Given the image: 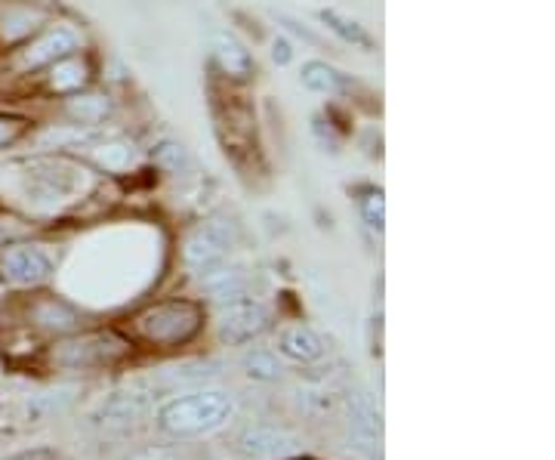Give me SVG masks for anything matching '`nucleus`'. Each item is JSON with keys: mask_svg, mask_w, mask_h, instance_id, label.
Returning a JSON list of instances; mask_svg holds the SVG:
<instances>
[{"mask_svg": "<svg viewBox=\"0 0 555 460\" xmlns=\"http://www.w3.org/2000/svg\"><path fill=\"white\" fill-rule=\"evenodd\" d=\"M235 414V399L222 389H195V393L173 396L158 411L161 433L173 439H198L222 430Z\"/></svg>", "mask_w": 555, "mask_h": 460, "instance_id": "nucleus-1", "label": "nucleus"}, {"mask_svg": "<svg viewBox=\"0 0 555 460\" xmlns=\"http://www.w3.org/2000/svg\"><path fill=\"white\" fill-rule=\"evenodd\" d=\"M201 309L189 300H170L158 303L152 309H145L136 318V331L158 346H179L185 340H192L201 328Z\"/></svg>", "mask_w": 555, "mask_h": 460, "instance_id": "nucleus-2", "label": "nucleus"}, {"mask_svg": "<svg viewBox=\"0 0 555 460\" xmlns=\"http://www.w3.org/2000/svg\"><path fill=\"white\" fill-rule=\"evenodd\" d=\"M266 328H269V309L253 297L229 300L219 312V334L232 343H247L256 334H263Z\"/></svg>", "mask_w": 555, "mask_h": 460, "instance_id": "nucleus-3", "label": "nucleus"}, {"mask_svg": "<svg viewBox=\"0 0 555 460\" xmlns=\"http://www.w3.org/2000/svg\"><path fill=\"white\" fill-rule=\"evenodd\" d=\"M127 352V343L115 334H87L81 340H71L56 352V362L68 368H90L118 362Z\"/></svg>", "mask_w": 555, "mask_h": 460, "instance_id": "nucleus-4", "label": "nucleus"}, {"mask_svg": "<svg viewBox=\"0 0 555 460\" xmlns=\"http://www.w3.org/2000/svg\"><path fill=\"white\" fill-rule=\"evenodd\" d=\"M380 439H383L380 405L374 402V396L361 393L349 402V442L355 451H361L367 457H377Z\"/></svg>", "mask_w": 555, "mask_h": 460, "instance_id": "nucleus-5", "label": "nucleus"}, {"mask_svg": "<svg viewBox=\"0 0 555 460\" xmlns=\"http://www.w3.org/2000/svg\"><path fill=\"white\" fill-rule=\"evenodd\" d=\"M296 448H300L296 436L281 427H272V423H256V427H247L238 436V451L247 460H281L290 457Z\"/></svg>", "mask_w": 555, "mask_h": 460, "instance_id": "nucleus-6", "label": "nucleus"}, {"mask_svg": "<svg viewBox=\"0 0 555 460\" xmlns=\"http://www.w3.org/2000/svg\"><path fill=\"white\" fill-rule=\"evenodd\" d=\"M226 251H229V238L213 223L189 232L185 235V244H182L185 266H192L195 272H207V269L219 266L222 260H226Z\"/></svg>", "mask_w": 555, "mask_h": 460, "instance_id": "nucleus-7", "label": "nucleus"}, {"mask_svg": "<svg viewBox=\"0 0 555 460\" xmlns=\"http://www.w3.org/2000/svg\"><path fill=\"white\" fill-rule=\"evenodd\" d=\"M50 269H53L50 257L41 247H31V244L7 247L4 257H0V272H4V278L16 281V285H37V281H44L50 275Z\"/></svg>", "mask_w": 555, "mask_h": 460, "instance_id": "nucleus-8", "label": "nucleus"}, {"mask_svg": "<svg viewBox=\"0 0 555 460\" xmlns=\"http://www.w3.org/2000/svg\"><path fill=\"white\" fill-rule=\"evenodd\" d=\"M78 50V34L71 28H56L50 34H44L41 41H34L25 53H22V65L25 68H41V65H53L65 56H71Z\"/></svg>", "mask_w": 555, "mask_h": 460, "instance_id": "nucleus-9", "label": "nucleus"}, {"mask_svg": "<svg viewBox=\"0 0 555 460\" xmlns=\"http://www.w3.org/2000/svg\"><path fill=\"white\" fill-rule=\"evenodd\" d=\"M278 349H281V356L290 359V362H300V365H312L324 356V343L321 337L306 328V325H290L281 331L278 337Z\"/></svg>", "mask_w": 555, "mask_h": 460, "instance_id": "nucleus-10", "label": "nucleus"}, {"mask_svg": "<svg viewBox=\"0 0 555 460\" xmlns=\"http://www.w3.org/2000/svg\"><path fill=\"white\" fill-rule=\"evenodd\" d=\"M148 408H152V402H148V396L142 393H121L115 399H108L102 405V423L111 430H127V427H136L139 420H145Z\"/></svg>", "mask_w": 555, "mask_h": 460, "instance_id": "nucleus-11", "label": "nucleus"}, {"mask_svg": "<svg viewBox=\"0 0 555 460\" xmlns=\"http://www.w3.org/2000/svg\"><path fill=\"white\" fill-rule=\"evenodd\" d=\"M213 50H216V59L222 65V72H229L235 78H247L253 72V56L250 50L235 38L229 31H216L213 34Z\"/></svg>", "mask_w": 555, "mask_h": 460, "instance_id": "nucleus-12", "label": "nucleus"}, {"mask_svg": "<svg viewBox=\"0 0 555 460\" xmlns=\"http://www.w3.org/2000/svg\"><path fill=\"white\" fill-rule=\"evenodd\" d=\"M201 285L210 297H216L219 303H229V300H238L244 297L247 291V278L238 272V269H229V266H213L207 272H201Z\"/></svg>", "mask_w": 555, "mask_h": 460, "instance_id": "nucleus-13", "label": "nucleus"}, {"mask_svg": "<svg viewBox=\"0 0 555 460\" xmlns=\"http://www.w3.org/2000/svg\"><path fill=\"white\" fill-rule=\"evenodd\" d=\"M300 81H303V87H309L312 93H324V96L343 93V90L349 87V84H346V78H343V72H337V68H333V65L318 62V59H312V62H306V65H303Z\"/></svg>", "mask_w": 555, "mask_h": 460, "instance_id": "nucleus-14", "label": "nucleus"}, {"mask_svg": "<svg viewBox=\"0 0 555 460\" xmlns=\"http://www.w3.org/2000/svg\"><path fill=\"white\" fill-rule=\"evenodd\" d=\"M318 19L324 22V28H330V31L337 34V38H343L346 44L361 47V50H374V41H370V34L364 31V25H361L358 19L340 13V10H333V7H330V10H321Z\"/></svg>", "mask_w": 555, "mask_h": 460, "instance_id": "nucleus-15", "label": "nucleus"}, {"mask_svg": "<svg viewBox=\"0 0 555 460\" xmlns=\"http://www.w3.org/2000/svg\"><path fill=\"white\" fill-rule=\"evenodd\" d=\"M87 84V65L81 59H59L53 62V75H50V90L56 93H74V90H81Z\"/></svg>", "mask_w": 555, "mask_h": 460, "instance_id": "nucleus-16", "label": "nucleus"}, {"mask_svg": "<svg viewBox=\"0 0 555 460\" xmlns=\"http://www.w3.org/2000/svg\"><path fill=\"white\" fill-rule=\"evenodd\" d=\"M108 112H111V102L105 96H96V93L74 96L68 102V115L78 121V124H99V121L108 118Z\"/></svg>", "mask_w": 555, "mask_h": 460, "instance_id": "nucleus-17", "label": "nucleus"}, {"mask_svg": "<svg viewBox=\"0 0 555 460\" xmlns=\"http://www.w3.org/2000/svg\"><path fill=\"white\" fill-rule=\"evenodd\" d=\"M133 146L130 143H124V139H108V143H99L96 149H93V161L99 164V167H105V170H127L130 164H133Z\"/></svg>", "mask_w": 555, "mask_h": 460, "instance_id": "nucleus-18", "label": "nucleus"}, {"mask_svg": "<svg viewBox=\"0 0 555 460\" xmlns=\"http://www.w3.org/2000/svg\"><path fill=\"white\" fill-rule=\"evenodd\" d=\"M244 371L253 380H278L281 377V362H278V356L272 349L253 346L244 356Z\"/></svg>", "mask_w": 555, "mask_h": 460, "instance_id": "nucleus-19", "label": "nucleus"}, {"mask_svg": "<svg viewBox=\"0 0 555 460\" xmlns=\"http://www.w3.org/2000/svg\"><path fill=\"white\" fill-rule=\"evenodd\" d=\"M155 164L164 173H189L192 155H189V149H185L182 143H176V139H164V143L155 149Z\"/></svg>", "mask_w": 555, "mask_h": 460, "instance_id": "nucleus-20", "label": "nucleus"}, {"mask_svg": "<svg viewBox=\"0 0 555 460\" xmlns=\"http://www.w3.org/2000/svg\"><path fill=\"white\" fill-rule=\"evenodd\" d=\"M361 210H364V220L370 226L383 229V223H386V198H383V192H367L361 198Z\"/></svg>", "mask_w": 555, "mask_h": 460, "instance_id": "nucleus-21", "label": "nucleus"}, {"mask_svg": "<svg viewBox=\"0 0 555 460\" xmlns=\"http://www.w3.org/2000/svg\"><path fill=\"white\" fill-rule=\"evenodd\" d=\"M130 460H192V457L179 448H142Z\"/></svg>", "mask_w": 555, "mask_h": 460, "instance_id": "nucleus-22", "label": "nucleus"}, {"mask_svg": "<svg viewBox=\"0 0 555 460\" xmlns=\"http://www.w3.org/2000/svg\"><path fill=\"white\" fill-rule=\"evenodd\" d=\"M22 130H25V121L0 115V149L10 146V143H16V139L22 136Z\"/></svg>", "mask_w": 555, "mask_h": 460, "instance_id": "nucleus-23", "label": "nucleus"}, {"mask_svg": "<svg viewBox=\"0 0 555 460\" xmlns=\"http://www.w3.org/2000/svg\"><path fill=\"white\" fill-rule=\"evenodd\" d=\"M272 59H275L278 65H287V62L293 59V47H290L287 38H275V41H272Z\"/></svg>", "mask_w": 555, "mask_h": 460, "instance_id": "nucleus-24", "label": "nucleus"}, {"mask_svg": "<svg viewBox=\"0 0 555 460\" xmlns=\"http://www.w3.org/2000/svg\"><path fill=\"white\" fill-rule=\"evenodd\" d=\"M13 460H56V457H50L47 451H34V454H19Z\"/></svg>", "mask_w": 555, "mask_h": 460, "instance_id": "nucleus-25", "label": "nucleus"}, {"mask_svg": "<svg viewBox=\"0 0 555 460\" xmlns=\"http://www.w3.org/2000/svg\"><path fill=\"white\" fill-rule=\"evenodd\" d=\"M0 238H4V229H0Z\"/></svg>", "mask_w": 555, "mask_h": 460, "instance_id": "nucleus-26", "label": "nucleus"}]
</instances>
